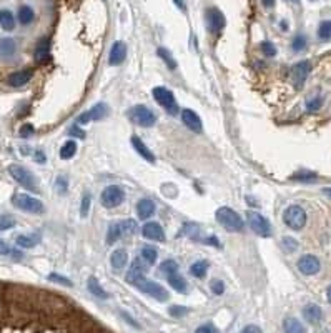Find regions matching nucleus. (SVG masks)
Instances as JSON below:
<instances>
[{"label": "nucleus", "instance_id": "nucleus-1", "mask_svg": "<svg viewBox=\"0 0 331 333\" xmlns=\"http://www.w3.org/2000/svg\"><path fill=\"white\" fill-rule=\"evenodd\" d=\"M216 222L228 232H242L245 227L243 218L228 207H221L216 210Z\"/></svg>", "mask_w": 331, "mask_h": 333}, {"label": "nucleus", "instance_id": "nucleus-2", "mask_svg": "<svg viewBox=\"0 0 331 333\" xmlns=\"http://www.w3.org/2000/svg\"><path fill=\"white\" fill-rule=\"evenodd\" d=\"M137 230H138V227H137V223H135V220H122V222L112 223L107 232V243L108 245L115 243V241L120 240L122 237L133 235Z\"/></svg>", "mask_w": 331, "mask_h": 333}, {"label": "nucleus", "instance_id": "nucleus-3", "mask_svg": "<svg viewBox=\"0 0 331 333\" xmlns=\"http://www.w3.org/2000/svg\"><path fill=\"white\" fill-rule=\"evenodd\" d=\"M126 115H128V118L135 125L145 127V129L155 125V122H157L155 113H153L148 107H145V105H135V107L130 108Z\"/></svg>", "mask_w": 331, "mask_h": 333}, {"label": "nucleus", "instance_id": "nucleus-4", "mask_svg": "<svg viewBox=\"0 0 331 333\" xmlns=\"http://www.w3.org/2000/svg\"><path fill=\"white\" fill-rule=\"evenodd\" d=\"M135 288H138L140 291H143V293L153 296L158 302H166L168 300V291H166L160 284H155V282L148 280L147 277H142L138 282H135Z\"/></svg>", "mask_w": 331, "mask_h": 333}, {"label": "nucleus", "instance_id": "nucleus-5", "mask_svg": "<svg viewBox=\"0 0 331 333\" xmlns=\"http://www.w3.org/2000/svg\"><path fill=\"white\" fill-rule=\"evenodd\" d=\"M283 222L291 230H301L306 225V212L300 205H290L283 212Z\"/></svg>", "mask_w": 331, "mask_h": 333}, {"label": "nucleus", "instance_id": "nucleus-6", "mask_svg": "<svg viewBox=\"0 0 331 333\" xmlns=\"http://www.w3.org/2000/svg\"><path fill=\"white\" fill-rule=\"evenodd\" d=\"M8 173H10V175L13 177V180H15L19 185L24 187V189L32 190V191L37 190V182H35V177L32 175L25 167L15 165V163H13V165L8 167Z\"/></svg>", "mask_w": 331, "mask_h": 333}, {"label": "nucleus", "instance_id": "nucleus-7", "mask_svg": "<svg viewBox=\"0 0 331 333\" xmlns=\"http://www.w3.org/2000/svg\"><path fill=\"white\" fill-rule=\"evenodd\" d=\"M12 202L17 208L24 210V212H29V213H42L43 212V203L40 202L39 198L30 197V195L17 193V195H13Z\"/></svg>", "mask_w": 331, "mask_h": 333}, {"label": "nucleus", "instance_id": "nucleus-8", "mask_svg": "<svg viewBox=\"0 0 331 333\" xmlns=\"http://www.w3.org/2000/svg\"><path fill=\"white\" fill-rule=\"evenodd\" d=\"M152 94L157 102L160 103L166 112H170L171 115H175V113L178 112V107H176V102L171 90L165 89V87H155V89L152 90Z\"/></svg>", "mask_w": 331, "mask_h": 333}, {"label": "nucleus", "instance_id": "nucleus-9", "mask_svg": "<svg viewBox=\"0 0 331 333\" xmlns=\"http://www.w3.org/2000/svg\"><path fill=\"white\" fill-rule=\"evenodd\" d=\"M125 198V191L120 189L119 185H110L107 187L105 190L102 191L100 195V202L105 208H115L124 202Z\"/></svg>", "mask_w": 331, "mask_h": 333}, {"label": "nucleus", "instance_id": "nucleus-10", "mask_svg": "<svg viewBox=\"0 0 331 333\" xmlns=\"http://www.w3.org/2000/svg\"><path fill=\"white\" fill-rule=\"evenodd\" d=\"M247 217H248V225H250V229L255 232L256 235H260V237H270L271 235L270 222L266 220V218L263 217L261 213L248 212Z\"/></svg>", "mask_w": 331, "mask_h": 333}, {"label": "nucleus", "instance_id": "nucleus-11", "mask_svg": "<svg viewBox=\"0 0 331 333\" xmlns=\"http://www.w3.org/2000/svg\"><path fill=\"white\" fill-rule=\"evenodd\" d=\"M108 115V107L105 103H97L90 108L88 112L82 113V115L77 118V125H83V124H90V122L95 120H102Z\"/></svg>", "mask_w": 331, "mask_h": 333}, {"label": "nucleus", "instance_id": "nucleus-12", "mask_svg": "<svg viewBox=\"0 0 331 333\" xmlns=\"http://www.w3.org/2000/svg\"><path fill=\"white\" fill-rule=\"evenodd\" d=\"M296 267L303 275H316V273L321 270V263L318 257H315V255H303V257L298 260Z\"/></svg>", "mask_w": 331, "mask_h": 333}, {"label": "nucleus", "instance_id": "nucleus-13", "mask_svg": "<svg viewBox=\"0 0 331 333\" xmlns=\"http://www.w3.org/2000/svg\"><path fill=\"white\" fill-rule=\"evenodd\" d=\"M207 25L211 34H220L225 27V15L216 7H211L207 10Z\"/></svg>", "mask_w": 331, "mask_h": 333}, {"label": "nucleus", "instance_id": "nucleus-14", "mask_svg": "<svg viewBox=\"0 0 331 333\" xmlns=\"http://www.w3.org/2000/svg\"><path fill=\"white\" fill-rule=\"evenodd\" d=\"M311 72V63L308 60H301L298 63H294L293 68H291V79H293V84L294 87H303V84L306 82L308 75H310Z\"/></svg>", "mask_w": 331, "mask_h": 333}, {"label": "nucleus", "instance_id": "nucleus-15", "mask_svg": "<svg viewBox=\"0 0 331 333\" xmlns=\"http://www.w3.org/2000/svg\"><path fill=\"white\" fill-rule=\"evenodd\" d=\"M142 234H143L145 238L153 240V241H163L165 240V232H163L160 223H157V222L145 223L143 229H142Z\"/></svg>", "mask_w": 331, "mask_h": 333}, {"label": "nucleus", "instance_id": "nucleus-16", "mask_svg": "<svg viewBox=\"0 0 331 333\" xmlns=\"http://www.w3.org/2000/svg\"><path fill=\"white\" fill-rule=\"evenodd\" d=\"M181 120H183V124L188 127L190 130L197 132V134H200L203 125H202V118L197 115L193 110H190V108H185V110H181Z\"/></svg>", "mask_w": 331, "mask_h": 333}, {"label": "nucleus", "instance_id": "nucleus-17", "mask_svg": "<svg viewBox=\"0 0 331 333\" xmlns=\"http://www.w3.org/2000/svg\"><path fill=\"white\" fill-rule=\"evenodd\" d=\"M34 77V72L30 68H25V70H19V72H13L7 77V84L12 87H22L25 84H29L30 79Z\"/></svg>", "mask_w": 331, "mask_h": 333}, {"label": "nucleus", "instance_id": "nucleus-18", "mask_svg": "<svg viewBox=\"0 0 331 333\" xmlns=\"http://www.w3.org/2000/svg\"><path fill=\"white\" fill-rule=\"evenodd\" d=\"M125 57H126V45L119 40V42L112 45L108 62H110V65H120V63H124Z\"/></svg>", "mask_w": 331, "mask_h": 333}, {"label": "nucleus", "instance_id": "nucleus-19", "mask_svg": "<svg viewBox=\"0 0 331 333\" xmlns=\"http://www.w3.org/2000/svg\"><path fill=\"white\" fill-rule=\"evenodd\" d=\"M303 317H305V320L308 323H311V325H318L321 322V318H323V312H321V308L318 305L311 303L303 308Z\"/></svg>", "mask_w": 331, "mask_h": 333}, {"label": "nucleus", "instance_id": "nucleus-20", "mask_svg": "<svg viewBox=\"0 0 331 333\" xmlns=\"http://www.w3.org/2000/svg\"><path fill=\"white\" fill-rule=\"evenodd\" d=\"M34 57L37 62H45L48 60V57H50V40L48 39H40L39 44L35 45V52H34Z\"/></svg>", "mask_w": 331, "mask_h": 333}, {"label": "nucleus", "instance_id": "nucleus-21", "mask_svg": "<svg viewBox=\"0 0 331 333\" xmlns=\"http://www.w3.org/2000/svg\"><path fill=\"white\" fill-rule=\"evenodd\" d=\"M131 145H133V148L137 150V153L138 155H142V158H145L147 162H150V163H155V155H153V152L150 148L145 145L142 140L138 139V137H131Z\"/></svg>", "mask_w": 331, "mask_h": 333}, {"label": "nucleus", "instance_id": "nucleus-22", "mask_svg": "<svg viewBox=\"0 0 331 333\" xmlns=\"http://www.w3.org/2000/svg\"><path fill=\"white\" fill-rule=\"evenodd\" d=\"M153 213H155V203H153L152 200L143 198V200H140V202L137 203V215H138V218L147 220V218H150Z\"/></svg>", "mask_w": 331, "mask_h": 333}, {"label": "nucleus", "instance_id": "nucleus-23", "mask_svg": "<svg viewBox=\"0 0 331 333\" xmlns=\"http://www.w3.org/2000/svg\"><path fill=\"white\" fill-rule=\"evenodd\" d=\"M142 277H145L143 267H142V263H140V260H135L128 268V273H126L125 280L128 282L130 285H135V282H138Z\"/></svg>", "mask_w": 331, "mask_h": 333}, {"label": "nucleus", "instance_id": "nucleus-24", "mask_svg": "<svg viewBox=\"0 0 331 333\" xmlns=\"http://www.w3.org/2000/svg\"><path fill=\"white\" fill-rule=\"evenodd\" d=\"M126 262H128V255H126V252L124 248L115 250V252L112 253L110 263H112V267L115 268V270H124L125 265H126Z\"/></svg>", "mask_w": 331, "mask_h": 333}, {"label": "nucleus", "instance_id": "nucleus-25", "mask_svg": "<svg viewBox=\"0 0 331 333\" xmlns=\"http://www.w3.org/2000/svg\"><path fill=\"white\" fill-rule=\"evenodd\" d=\"M283 330H285V333H306V328L303 327V323L293 317L285 318Z\"/></svg>", "mask_w": 331, "mask_h": 333}, {"label": "nucleus", "instance_id": "nucleus-26", "mask_svg": "<svg viewBox=\"0 0 331 333\" xmlns=\"http://www.w3.org/2000/svg\"><path fill=\"white\" fill-rule=\"evenodd\" d=\"M166 280H168V284H170L171 288L176 290V291H178V293H187V290H188L187 280H185V278L181 277V275H178V273L166 277Z\"/></svg>", "mask_w": 331, "mask_h": 333}, {"label": "nucleus", "instance_id": "nucleus-27", "mask_svg": "<svg viewBox=\"0 0 331 333\" xmlns=\"http://www.w3.org/2000/svg\"><path fill=\"white\" fill-rule=\"evenodd\" d=\"M0 27L7 32L15 29V17H13V13L10 10H7V8L0 10Z\"/></svg>", "mask_w": 331, "mask_h": 333}, {"label": "nucleus", "instance_id": "nucleus-28", "mask_svg": "<svg viewBox=\"0 0 331 333\" xmlns=\"http://www.w3.org/2000/svg\"><path fill=\"white\" fill-rule=\"evenodd\" d=\"M17 50L13 39H0V57H12Z\"/></svg>", "mask_w": 331, "mask_h": 333}, {"label": "nucleus", "instance_id": "nucleus-29", "mask_svg": "<svg viewBox=\"0 0 331 333\" xmlns=\"http://www.w3.org/2000/svg\"><path fill=\"white\" fill-rule=\"evenodd\" d=\"M87 286H88V291H90V293H93L95 296H98V298H108V293L102 288V285L98 284V280H97V278H95V277H90V278H88Z\"/></svg>", "mask_w": 331, "mask_h": 333}, {"label": "nucleus", "instance_id": "nucleus-30", "mask_svg": "<svg viewBox=\"0 0 331 333\" xmlns=\"http://www.w3.org/2000/svg\"><path fill=\"white\" fill-rule=\"evenodd\" d=\"M17 17H19V22H20L22 25H29V24H32V22H34L35 13H34V10H32V7L22 5L19 8V13H17Z\"/></svg>", "mask_w": 331, "mask_h": 333}, {"label": "nucleus", "instance_id": "nucleus-31", "mask_svg": "<svg viewBox=\"0 0 331 333\" xmlns=\"http://www.w3.org/2000/svg\"><path fill=\"white\" fill-rule=\"evenodd\" d=\"M207 270H208L207 260H198V262H195L190 265V273H192L195 278H203L207 275Z\"/></svg>", "mask_w": 331, "mask_h": 333}, {"label": "nucleus", "instance_id": "nucleus-32", "mask_svg": "<svg viewBox=\"0 0 331 333\" xmlns=\"http://www.w3.org/2000/svg\"><path fill=\"white\" fill-rule=\"evenodd\" d=\"M40 241V235H19L17 237V245L22 248H32Z\"/></svg>", "mask_w": 331, "mask_h": 333}, {"label": "nucleus", "instance_id": "nucleus-33", "mask_svg": "<svg viewBox=\"0 0 331 333\" xmlns=\"http://www.w3.org/2000/svg\"><path fill=\"white\" fill-rule=\"evenodd\" d=\"M158 258V252L155 250V247H150V245H145L142 248V260L147 265H155Z\"/></svg>", "mask_w": 331, "mask_h": 333}, {"label": "nucleus", "instance_id": "nucleus-34", "mask_svg": "<svg viewBox=\"0 0 331 333\" xmlns=\"http://www.w3.org/2000/svg\"><path fill=\"white\" fill-rule=\"evenodd\" d=\"M75 152H77V143L74 140H69V142L63 143V147L60 148V158L62 160H70L75 155Z\"/></svg>", "mask_w": 331, "mask_h": 333}, {"label": "nucleus", "instance_id": "nucleus-35", "mask_svg": "<svg viewBox=\"0 0 331 333\" xmlns=\"http://www.w3.org/2000/svg\"><path fill=\"white\" fill-rule=\"evenodd\" d=\"M160 270L165 277H170V275H175V273H178V263L175 262V260H165V262L160 265Z\"/></svg>", "mask_w": 331, "mask_h": 333}, {"label": "nucleus", "instance_id": "nucleus-36", "mask_svg": "<svg viewBox=\"0 0 331 333\" xmlns=\"http://www.w3.org/2000/svg\"><path fill=\"white\" fill-rule=\"evenodd\" d=\"M157 53H158V57H160L162 60L166 63V65H168V68H171V70H175V68H176V62L173 60V57H171V53L168 52V50L163 48V47H160V48L157 50Z\"/></svg>", "mask_w": 331, "mask_h": 333}, {"label": "nucleus", "instance_id": "nucleus-37", "mask_svg": "<svg viewBox=\"0 0 331 333\" xmlns=\"http://www.w3.org/2000/svg\"><path fill=\"white\" fill-rule=\"evenodd\" d=\"M318 37L321 40H330L331 39V20L321 22L318 27Z\"/></svg>", "mask_w": 331, "mask_h": 333}, {"label": "nucleus", "instance_id": "nucleus-38", "mask_svg": "<svg viewBox=\"0 0 331 333\" xmlns=\"http://www.w3.org/2000/svg\"><path fill=\"white\" fill-rule=\"evenodd\" d=\"M281 247L287 250L288 253H293L298 250V241L293 238V237H285L283 240H281Z\"/></svg>", "mask_w": 331, "mask_h": 333}, {"label": "nucleus", "instance_id": "nucleus-39", "mask_svg": "<svg viewBox=\"0 0 331 333\" xmlns=\"http://www.w3.org/2000/svg\"><path fill=\"white\" fill-rule=\"evenodd\" d=\"M90 207H92V197H90L88 193H85L83 198H82V207H80V215H82V218H87L88 217Z\"/></svg>", "mask_w": 331, "mask_h": 333}, {"label": "nucleus", "instance_id": "nucleus-40", "mask_svg": "<svg viewBox=\"0 0 331 333\" xmlns=\"http://www.w3.org/2000/svg\"><path fill=\"white\" fill-rule=\"evenodd\" d=\"M305 47H306V37L305 35H296L291 42V48L294 50V52H301Z\"/></svg>", "mask_w": 331, "mask_h": 333}, {"label": "nucleus", "instance_id": "nucleus-41", "mask_svg": "<svg viewBox=\"0 0 331 333\" xmlns=\"http://www.w3.org/2000/svg\"><path fill=\"white\" fill-rule=\"evenodd\" d=\"M321 105H323V98H321V97H313V98H310L306 102V108L310 112H316V110H320V108H321Z\"/></svg>", "mask_w": 331, "mask_h": 333}, {"label": "nucleus", "instance_id": "nucleus-42", "mask_svg": "<svg viewBox=\"0 0 331 333\" xmlns=\"http://www.w3.org/2000/svg\"><path fill=\"white\" fill-rule=\"evenodd\" d=\"M291 179L298 180V182H315L316 175H315V173H310V172H301V173H294Z\"/></svg>", "mask_w": 331, "mask_h": 333}, {"label": "nucleus", "instance_id": "nucleus-43", "mask_svg": "<svg viewBox=\"0 0 331 333\" xmlns=\"http://www.w3.org/2000/svg\"><path fill=\"white\" fill-rule=\"evenodd\" d=\"M261 52L265 53V57H275L276 55V48L275 45L268 42V40H265V42H261Z\"/></svg>", "mask_w": 331, "mask_h": 333}, {"label": "nucleus", "instance_id": "nucleus-44", "mask_svg": "<svg viewBox=\"0 0 331 333\" xmlns=\"http://www.w3.org/2000/svg\"><path fill=\"white\" fill-rule=\"evenodd\" d=\"M13 225H15V220H13L12 217H8V215H3V217H0V232H3V230H8V229H12Z\"/></svg>", "mask_w": 331, "mask_h": 333}, {"label": "nucleus", "instance_id": "nucleus-45", "mask_svg": "<svg viewBox=\"0 0 331 333\" xmlns=\"http://www.w3.org/2000/svg\"><path fill=\"white\" fill-rule=\"evenodd\" d=\"M0 255H13L15 258H20L22 257L19 252H15V250H12L10 247H8V245L3 240H0Z\"/></svg>", "mask_w": 331, "mask_h": 333}, {"label": "nucleus", "instance_id": "nucleus-46", "mask_svg": "<svg viewBox=\"0 0 331 333\" xmlns=\"http://www.w3.org/2000/svg\"><path fill=\"white\" fill-rule=\"evenodd\" d=\"M67 189H69V182H67L65 177H58L55 182V190L57 193H67Z\"/></svg>", "mask_w": 331, "mask_h": 333}, {"label": "nucleus", "instance_id": "nucleus-47", "mask_svg": "<svg viewBox=\"0 0 331 333\" xmlns=\"http://www.w3.org/2000/svg\"><path fill=\"white\" fill-rule=\"evenodd\" d=\"M48 280H50V282H57V284L65 285V286H72V282L69 280V278L62 277V275H57V273H50V275H48Z\"/></svg>", "mask_w": 331, "mask_h": 333}, {"label": "nucleus", "instance_id": "nucleus-48", "mask_svg": "<svg viewBox=\"0 0 331 333\" xmlns=\"http://www.w3.org/2000/svg\"><path fill=\"white\" fill-rule=\"evenodd\" d=\"M168 312H170L171 317L180 318V317H183V315L188 313V308L187 307H178V305H173V307H170Z\"/></svg>", "mask_w": 331, "mask_h": 333}, {"label": "nucleus", "instance_id": "nucleus-49", "mask_svg": "<svg viewBox=\"0 0 331 333\" xmlns=\"http://www.w3.org/2000/svg\"><path fill=\"white\" fill-rule=\"evenodd\" d=\"M210 288H211V291L215 295H221L225 291V285H223V282H221V280H213L210 284Z\"/></svg>", "mask_w": 331, "mask_h": 333}, {"label": "nucleus", "instance_id": "nucleus-50", "mask_svg": "<svg viewBox=\"0 0 331 333\" xmlns=\"http://www.w3.org/2000/svg\"><path fill=\"white\" fill-rule=\"evenodd\" d=\"M195 333H218V330H216V327L213 323H205V325L198 327Z\"/></svg>", "mask_w": 331, "mask_h": 333}, {"label": "nucleus", "instance_id": "nucleus-51", "mask_svg": "<svg viewBox=\"0 0 331 333\" xmlns=\"http://www.w3.org/2000/svg\"><path fill=\"white\" fill-rule=\"evenodd\" d=\"M32 134H34V127H32L30 124L22 125V129H20V137H24V139H27V137H30Z\"/></svg>", "mask_w": 331, "mask_h": 333}, {"label": "nucleus", "instance_id": "nucleus-52", "mask_svg": "<svg viewBox=\"0 0 331 333\" xmlns=\"http://www.w3.org/2000/svg\"><path fill=\"white\" fill-rule=\"evenodd\" d=\"M242 333H261V330L258 328L256 325H248V327H245L243 328V332Z\"/></svg>", "mask_w": 331, "mask_h": 333}, {"label": "nucleus", "instance_id": "nucleus-53", "mask_svg": "<svg viewBox=\"0 0 331 333\" xmlns=\"http://www.w3.org/2000/svg\"><path fill=\"white\" fill-rule=\"evenodd\" d=\"M70 134H74V135H79L80 139H85V132H82L80 129H79V125H74L70 129Z\"/></svg>", "mask_w": 331, "mask_h": 333}, {"label": "nucleus", "instance_id": "nucleus-54", "mask_svg": "<svg viewBox=\"0 0 331 333\" xmlns=\"http://www.w3.org/2000/svg\"><path fill=\"white\" fill-rule=\"evenodd\" d=\"M35 160L40 162V163H43L45 162V155L42 152H35Z\"/></svg>", "mask_w": 331, "mask_h": 333}, {"label": "nucleus", "instance_id": "nucleus-55", "mask_svg": "<svg viewBox=\"0 0 331 333\" xmlns=\"http://www.w3.org/2000/svg\"><path fill=\"white\" fill-rule=\"evenodd\" d=\"M207 243H210V245H213V247H216V248H218V247H220L218 240H216V238H215V237H211V238H208V240H207Z\"/></svg>", "mask_w": 331, "mask_h": 333}, {"label": "nucleus", "instance_id": "nucleus-56", "mask_svg": "<svg viewBox=\"0 0 331 333\" xmlns=\"http://www.w3.org/2000/svg\"><path fill=\"white\" fill-rule=\"evenodd\" d=\"M261 3H263V5H265V7H268V8H270V7H273V5H275V0H261Z\"/></svg>", "mask_w": 331, "mask_h": 333}, {"label": "nucleus", "instance_id": "nucleus-57", "mask_svg": "<svg viewBox=\"0 0 331 333\" xmlns=\"http://www.w3.org/2000/svg\"><path fill=\"white\" fill-rule=\"evenodd\" d=\"M175 2V5L178 7V8H185V5H183V0H173Z\"/></svg>", "mask_w": 331, "mask_h": 333}, {"label": "nucleus", "instance_id": "nucleus-58", "mask_svg": "<svg viewBox=\"0 0 331 333\" xmlns=\"http://www.w3.org/2000/svg\"><path fill=\"white\" fill-rule=\"evenodd\" d=\"M326 298H328V303H331V285L328 286V290H326Z\"/></svg>", "mask_w": 331, "mask_h": 333}, {"label": "nucleus", "instance_id": "nucleus-59", "mask_svg": "<svg viewBox=\"0 0 331 333\" xmlns=\"http://www.w3.org/2000/svg\"><path fill=\"white\" fill-rule=\"evenodd\" d=\"M323 193H325V195H328V197L331 198V187H330V189H325V190H323Z\"/></svg>", "mask_w": 331, "mask_h": 333}, {"label": "nucleus", "instance_id": "nucleus-60", "mask_svg": "<svg viewBox=\"0 0 331 333\" xmlns=\"http://www.w3.org/2000/svg\"><path fill=\"white\" fill-rule=\"evenodd\" d=\"M291 2H294V0H291Z\"/></svg>", "mask_w": 331, "mask_h": 333}, {"label": "nucleus", "instance_id": "nucleus-61", "mask_svg": "<svg viewBox=\"0 0 331 333\" xmlns=\"http://www.w3.org/2000/svg\"><path fill=\"white\" fill-rule=\"evenodd\" d=\"M0 305H2V302H0Z\"/></svg>", "mask_w": 331, "mask_h": 333}]
</instances>
